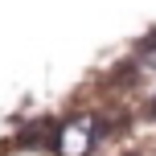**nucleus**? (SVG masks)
Masks as SVG:
<instances>
[{"mask_svg":"<svg viewBox=\"0 0 156 156\" xmlns=\"http://www.w3.org/2000/svg\"><path fill=\"white\" fill-rule=\"evenodd\" d=\"M103 140V119L94 111H78V115L62 119L54 132V152L58 156H90L94 144Z\"/></svg>","mask_w":156,"mask_h":156,"instance_id":"nucleus-1","label":"nucleus"}]
</instances>
